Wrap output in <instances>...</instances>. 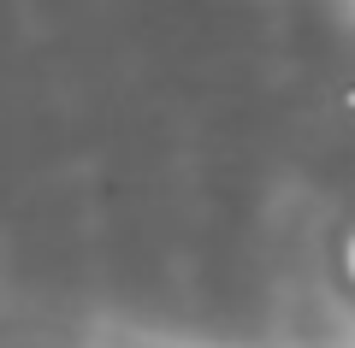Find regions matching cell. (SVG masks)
Returning <instances> with one entry per match:
<instances>
[{"mask_svg": "<svg viewBox=\"0 0 355 348\" xmlns=\"http://www.w3.org/2000/svg\"><path fill=\"white\" fill-rule=\"evenodd\" d=\"M343 277H349V289H355V237L343 242Z\"/></svg>", "mask_w": 355, "mask_h": 348, "instance_id": "cell-1", "label": "cell"}]
</instances>
